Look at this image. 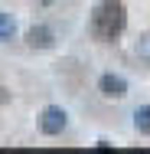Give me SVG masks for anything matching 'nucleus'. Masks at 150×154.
Masks as SVG:
<instances>
[{
    "label": "nucleus",
    "mask_w": 150,
    "mask_h": 154,
    "mask_svg": "<svg viewBox=\"0 0 150 154\" xmlns=\"http://www.w3.org/2000/svg\"><path fill=\"white\" fill-rule=\"evenodd\" d=\"M127 26V13H124V3L121 0H101L91 13V33L98 39H118Z\"/></svg>",
    "instance_id": "nucleus-1"
},
{
    "label": "nucleus",
    "mask_w": 150,
    "mask_h": 154,
    "mask_svg": "<svg viewBox=\"0 0 150 154\" xmlns=\"http://www.w3.org/2000/svg\"><path fill=\"white\" fill-rule=\"evenodd\" d=\"M65 122H69V115H65V108H59V105H49V108H43V115H39L43 134H62V131H65Z\"/></svg>",
    "instance_id": "nucleus-2"
},
{
    "label": "nucleus",
    "mask_w": 150,
    "mask_h": 154,
    "mask_svg": "<svg viewBox=\"0 0 150 154\" xmlns=\"http://www.w3.org/2000/svg\"><path fill=\"white\" fill-rule=\"evenodd\" d=\"M98 89H101L104 98H124V95H127V79H124V75H114V72H108V75H101Z\"/></svg>",
    "instance_id": "nucleus-3"
},
{
    "label": "nucleus",
    "mask_w": 150,
    "mask_h": 154,
    "mask_svg": "<svg viewBox=\"0 0 150 154\" xmlns=\"http://www.w3.org/2000/svg\"><path fill=\"white\" fill-rule=\"evenodd\" d=\"M26 43H30V49H52L56 46V33L49 26H30L26 30Z\"/></svg>",
    "instance_id": "nucleus-4"
},
{
    "label": "nucleus",
    "mask_w": 150,
    "mask_h": 154,
    "mask_svg": "<svg viewBox=\"0 0 150 154\" xmlns=\"http://www.w3.org/2000/svg\"><path fill=\"white\" fill-rule=\"evenodd\" d=\"M134 128H137L140 134H150V105H140V108L134 112Z\"/></svg>",
    "instance_id": "nucleus-5"
},
{
    "label": "nucleus",
    "mask_w": 150,
    "mask_h": 154,
    "mask_svg": "<svg viewBox=\"0 0 150 154\" xmlns=\"http://www.w3.org/2000/svg\"><path fill=\"white\" fill-rule=\"evenodd\" d=\"M134 53H137V56H140V59L150 66V33L137 36V43H134Z\"/></svg>",
    "instance_id": "nucleus-6"
},
{
    "label": "nucleus",
    "mask_w": 150,
    "mask_h": 154,
    "mask_svg": "<svg viewBox=\"0 0 150 154\" xmlns=\"http://www.w3.org/2000/svg\"><path fill=\"white\" fill-rule=\"evenodd\" d=\"M13 33H16V23H13V17H10V13H0V43H3V39H10Z\"/></svg>",
    "instance_id": "nucleus-7"
},
{
    "label": "nucleus",
    "mask_w": 150,
    "mask_h": 154,
    "mask_svg": "<svg viewBox=\"0 0 150 154\" xmlns=\"http://www.w3.org/2000/svg\"><path fill=\"white\" fill-rule=\"evenodd\" d=\"M7 98H10V92H7V89H0V102H7Z\"/></svg>",
    "instance_id": "nucleus-8"
},
{
    "label": "nucleus",
    "mask_w": 150,
    "mask_h": 154,
    "mask_svg": "<svg viewBox=\"0 0 150 154\" xmlns=\"http://www.w3.org/2000/svg\"><path fill=\"white\" fill-rule=\"evenodd\" d=\"M36 3H43V7H46V3H52V0H36Z\"/></svg>",
    "instance_id": "nucleus-9"
}]
</instances>
